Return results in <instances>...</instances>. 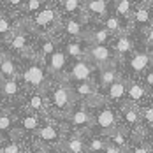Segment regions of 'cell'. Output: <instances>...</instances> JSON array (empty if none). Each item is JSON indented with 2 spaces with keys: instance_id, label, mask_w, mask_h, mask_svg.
Segmentation results:
<instances>
[{
  "instance_id": "obj_1",
  "label": "cell",
  "mask_w": 153,
  "mask_h": 153,
  "mask_svg": "<svg viewBox=\"0 0 153 153\" xmlns=\"http://www.w3.org/2000/svg\"><path fill=\"white\" fill-rule=\"evenodd\" d=\"M44 93L48 99V116H51L58 122H62L69 114L72 106L76 104L71 85L67 81H56L53 85L49 83V86L44 90Z\"/></svg>"
},
{
  "instance_id": "obj_2",
  "label": "cell",
  "mask_w": 153,
  "mask_h": 153,
  "mask_svg": "<svg viewBox=\"0 0 153 153\" xmlns=\"http://www.w3.org/2000/svg\"><path fill=\"white\" fill-rule=\"evenodd\" d=\"M30 58V63L23 69V72H19V81L25 88L28 90H37V92H44L49 86V74H48L44 62L37 58L33 53L27 55Z\"/></svg>"
},
{
  "instance_id": "obj_3",
  "label": "cell",
  "mask_w": 153,
  "mask_h": 153,
  "mask_svg": "<svg viewBox=\"0 0 153 153\" xmlns=\"http://www.w3.org/2000/svg\"><path fill=\"white\" fill-rule=\"evenodd\" d=\"M92 111V134H99V136H109L113 130H116L118 125V113L109 106V104H100V106L90 107Z\"/></svg>"
},
{
  "instance_id": "obj_4",
  "label": "cell",
  "mask_w": 153,
  "mask_h": 153,
  "mask_svg": "<svg viewBox=\"0 0 153 153\" xmlns=\"http://www.w3.org/2000/svg\"><path fill=\"white\" fill-rule=\"evenodd\" d=\"M92 111L90 107L83 102H76L69 114L62 120V125L65 132H76V134H86L92 128Z\"/></svg>"
},
{
  "instance_id": "obj_5",
  "label": "cell",
  "mask_w": 153,
  "mask_h": 153,
  "mask_svg": "<svg viewBox=\"0 0 153 153\" xmlns=\"http://www.w3.org/2000/svg\"><path fill=\"white\" fill-rule=\"evenodd\" d=\"M65 136V128L62 122L48 116L42 122V125L39 127V130L33 134L32 137V144H41V146H48V148H55L60 146L62 139Z\"/></svg>"
},
{
  "instance_id": "obj_6",
  "label": "cell",
  "mask_w": 153,
  "mask_h": 153,
  "mask_svg": "<svg viewBox=\"0 0 153 153\" xmlns=\"http://www.w3.org/2000/svg\"><path fill=\"white\" fill-rule=\"evenodd\" d=\"M14 118H16V128L13 136L27 139V141L32 143L33 134L39 130V127L42 125V122L48 116H39V114H33V113H28V111L21 109V113H14Z\"/></svg>"
},
{
  "instance_id": "obj_7",
  "label": "cell",
  "mask_w": 153,
  "mask_h": 153,
  "mask_svg": "<svg viewBox=\"0 0 153 153\" xmlns=\"http://www.w3.org/2000/svg\"><path fill=\"white\" fill-rule=\"evenodd\" d=\"M21 109L28 111L39 116H48V99L44 92H37V90H28L23 95V102Z\"/></svg>"
},
{
  "instance_id": "obj_8",
  "label": "cell",
  "mask_w": 153,
  "mask_h": 153,
  "mask_svg": "<svg viewBox=\"0 0 153 153\" xmlns=\"http://www.w3.org/2000/svg\"><path fill=\"white\" fill-rule=\"evenodd\" d=\"M85 60H88L92 65L95 63L100 69L102 67H109V65H113V51L106 44H90L86 48Z\"/></svg>"
},
{
  "instance_id": "obj_9",
  "label": "cell",
  "mask_w": 153,
  "mask_h": 153,
  "mask_svg": "<svg viewBox=\"0 0 153 153\" xmlns=\"http://www.w3.org/2000/svg\"><path fill=\"white\" fill-rule=\"evenodd\" d=\"M93 71H95V65H92L88 60H77L72 67H71V71H69V74L65 76L63 81H67V83H81V81H92V74Z\"/></svg>"
},
{
  "instance_id": "obj_10",
  "label": "cell",
  "mask_w": 153,
  "mask_h": 153,
  "mask_svg": "<svg viewBox=\"0 0 153 153\" xmlns=\"http://www.w3.org/2000/svg\"><path fill=\"white\" fill-rule=\"evenodd\" d=\"M118 120H122L125 123V130H134V128H137L141 127V113H139V109L134 104H122L120 106V116H118Z\"/></svg>"
},
{
  "instance_id": "obj_11",
  "label": "cell",
  "mask_w": 153,
  "mask_h": 153,
  "mask_svg": "<svg viewBox=\"0 0 153 153\" xmlns=\"http://www.w3.org/2000/svg\"><path fill=\"white\" fill-rule=\"evenodd\" d=\"M23 90H25V86L21 85L19 77L0 81V99H4V100H18L23 95Z\"/></svg>"
},
{
  "instance_id": "obj_12",
  "label": "cell",
  "mask_w": 153,
  "mask_h": 153,
  "mask_svg": "<svg viewBox=\"0 0 153 153\" xmlns=\"http://www.w3.org/2000/svg\"><path fill=\"white\" fill-rule=\"evenodd\" d=\"M60 146L67 153H86V143H85V136L83 134L65 132Z\"/></svg>"
},
{
  "instance_id": "obj_13",
  "label": "cell",
  "mask_w": 153,
  "mask_h": 153,
  "mask_svg": "<svg viewBox=\"0 0 153 153\" xmlns=\"http://www.w3.org/2000/svg\"><path fill=\"white\" fill-rule=\"evenodd\" d=\"M44 63H46L48 74L53 77H58L63 72L65 65H67V55L62 49H56L51 56H48L46 60H44Z\"/></svg>"
},
{
  "instance_id": "obj_14",
  "label": "cell",
  "mask_w": 153,
  "mask_h": 153,
  "mask_svg": "<svg viewBox=\"0 0 153 153\" xmlns=\"http://www.w3.org/2000/svg\"><path fill=\"white\" fill-rule=\"evenodd\" d=\"M127 97V81H123L122 77L118 81H114L111 86L106 88V95H102L104 104L107 102H122Z\"/></svg>"
},
{
  "instance_id": "obj_15",
  "label": "cell",
  "mask_w": 153,
  "mask_h": 153,
  "mask_svg": "<svg viewBox=\"0 0 153 153\" xmlns=\"http://www.w3.org/2000/svg\"><path fill=\"white\" fill-rule=\"evenodd\" d=\"M16 128V118L13 111L7 109H0V137L9 139L13 137Z\"/></svg>"
},
{
  "instance_id": "obj_16",
  "label": "cell",
  "mask_w": 153,
  "mask_h": 153,
  "mask_svg": "<svg viewBox=\"0 0 153 153\" xmlns=\"http://www.w3.org/2000/svg\"><path fill=\"white\" fill-rule=\"evenodd\" d=\"M30 141H27V139H21V137H13L5 139L4 141V144H2V152L0 153H27L28 152V148H30Z\"/></svg>"
},
{
  "instance_id": "obj_17",
  "label": "cell",
  "mask_w": 153,
  "mask_h": 153,
  "mask_svg": "<svg viewBox=\"0 0 153 153\" xmlns=\"http://www.w3.org/2000/svg\"><path fill=\"white\" fill-rule=\"evenodd\" d=\"M13 77H19L16 62L7 55H0V81L13 79Z\"/></svg>"
},
{
  "instance_id": "obj_18",
  "label": "cell",
  "mask_w": 153,
  "mask_h": 153,
  "mask_svg": "<svg viewBox=\"0 0 153 153\" xmlns=\"http://www.w3.org/2000/svg\"><path fill=\"white\" fill-rule=\"evenodd\" d=\"M56 19H58L56 11H55V9H51V7H46V9H42L39 14L35 16V19H33V25H35L37 28L48 30V28H51V27L56 23Z\"/></svg>"
},
{
  "instance_id": "obj_19",
  "label": "cell",
  "mask_w": 153,
  "mask_h": 153,
  "mask_svg": "<svg viewBox=\"0 0 153 153\" xmlns=\"http://www.w3.org/2000/svg\"><path fill=\"white\" fill-rule=\"evenodd\" d=\"M107 143L109 144H113L114 148H118V150H122V152H127V148H128V136H127V130L123 128V127H118L116 130H113L109 136H106Z\"/></svg>"
},
{
  "instance_id": "obj_20",
  "label": "cell",
  "mask_w": 153,
  "mask_h": 153,
  "mask_svg": "<svg viewBox=\"0 0 153 153\" xmlns=\"http://www.w3.org/2000/svg\"><path fill=\"white\" fill-rule=\"evenodd\" d=\"M85 143H86V153H104L107 146V139L104 136L92 134V132H88V136L85 137Z\"/></svg>"
},
{
  "instance_id": "obj_21",
  "label": "cell",
  "mask_w": 153,
  "mask_h": 153,
  "mask_svg": "<svg viewBox=\"0 0 153 153\" xmlns=\"http://www.w3.org/2000/svg\"><path fill=\"white\" fill-rule=\"evenodd\" d=\"M118 79H120V74H118V71H116L114 65L102 67L100 72H99V86H100L102 90H106L107 86H111V85H113L114 81H118Z\"/></svg>"
},
{
  "instance_id": "obj_22",
  "label": "cell",
  "mask_w": 153,
  "mask_h": 153,
  "mask_svg": "<svg viewBox=\"0 0 153 153\" xmlns=\"http://www.w3.org/2000/svg\"><path fill=\"white\" fill-rule=\"evenodd\" d=\"M9 46H11V49H14L18 53L27 55V51H28V35L23 30H16L13 33V37L9 39Z\"/></svg>"
},
{
  "instance_id": "obj_23",
  "label": "cell",
  "mask_w": 153,
  "mask_h": 153,
  "mask_svg": "<svg viewBox=\"0 0 153 153\" xmlns=\"http://www.w3.org/2000/svg\"><path fill=\"white\" fill-rule=\"evenodd\" d=\"M150 62H152V56H150L148 53H136V55L130 58L128 65H130L132 72L139 74V72H143V71L150 65Z\"/></svg>"
},
{
  "instance_id": "obj_24",
  "label": "cell",
  "mask_w": 153,
  "mask_h": 153,
  "mask_svg": "<svg viewBox=\"0 0 153 153\" xmlns=\"http://www.w3.org/2000/svg\"><path fill=\"white\" fill-rule=\"evenodd\" d=\"M146 90L143 85L139 83H128L127 85V99H128V104H137L144 99Z\"/></svg>"
},
{
  "instance_id": "obj_25",
  "label": "cell",
  "mask_w": 153,
  "mask_h": 153,
  "mask_svg": "<svg viewBox=\"0 0 153 153\" xmlns=\"http://www.w3.org/2000/svg\"><path fill=\"white\" fill-rule=\"evenodd\" d=\"M67 56L71 58H76V60H85V53H86V48L81 46V42H69L65 46V51H63Z\"/></svg>"
},
{
  "instance_id": "obj_26",
  "label": "cell",
  "mask_w": 153,
  "mask_h": 153,
  "mask_svg": "<svg viewBox=\"0 0 153 153\" xmlns=\"http://www.w3.org/2000/svg\"><path fill=\"white\" fill-rule=\"evenodd\" d=\"M55 51H56L55 41H53V39H44V41L41 42V46H39V56H37V58H41V60L44 62L48 56H51Z\"/></svg>"
},
{
  "instance_id": "obj_27",
  "label": "cell",
  "mask_w": 153,
  "mask_h": 153,
  "mask_svg": "<svg viewBox=\"0 0 153 153\" xmlns=\"http://www.w3.org/2000/svg\"><path fill=\"white\" fill-rule=\"evenodd\" d=\"M65 33L71 37H81L83 35V25L77 19H69L65 23Z\"/></svg>"
},
{
  "instance_id": "obj_28",
  "label": "cell",
  "mask_w": 153,
  "mask_h": 153,
  "mask_svg": "<svg viewBox=\"0 0 153 153\" xmlns=\"http://www.w3.org/2000/svg\"><path fill=\"white\" fill-rule=\"evenodd\" d=\"M125 153H153V150L152 146L148 143H144V141H134V143L128 144Z\"/></svg>"
},
{
  "instance_id": "obj_29",
  "label": "cell",
  "mask_w": 153,
  "mask_h": 153,
  "mask_svg": "<svg viewBox=\"0 0 153 153\" xmlns=\"http://www.w3.org/2000/svg\"><path fill=\"white\" fill-rule=\"evenodd\" d=\"M109 35H111V33H109V32H107L106 28L95 30V32L92 33V35L88 37V42H90V44H106L107 39H109Z\"/></svg>"
},
{
  "instance_id": "obj_30",
  "label": "cell",
  "mask_w": 153,
  "mask_h": 153,
  "mask_svg": "<svg viewBox=\"0 0 153 153\" xmlns=\"http://www.w3.org/2000/svg\"><path fill=\"white\" fill-rule=\"evenodd\" d=\"M130 49H132V41H130L127 35H120L118 41H116V44H114V51L120 53V55H125V53H128Z\"/></svg>"
},
{
  "instance_id": "obj_31",
  "label": "cell",
  "mask_w": 153,
  "mask_h": 153,
  "mask_svg": "<svg viewBox=\"0 0 153 153\" xmlns=\"http://www.w3.org/2000/svg\"><path fill=\"white\" fill-rule=\"evenodd\" d=\"M86 9L90 13H93V14H104L107 9V4H106V0H88Z\"/></svg>"
},
{
  "instance_id": "obj_32",
  "label": "cell",
  "mask_w": 153,
  "mask_h": 153,
  "mask_svg": "<svg viewBox=\"0 0 153 153\" xmlns=\"http://www.w3.org/2000/svg\"><path fill=\"white\" fill-rule=\"evenodd\" d=\"M134 19H136V23H139V25L148 23L150 21V11L146 7H139L137 11H136V14H134Z\"/></svg>"
},
{
  "instance_id": "obj_33",
  "label": "cell",
  "mask_w": 153,
  "mask_h": 153,
  "mask_svg": "<svg viewBox=\"0 0 153 153\" xmlns=\"http://www.w3.org/2000/svg\"><path fill=\"white\" fill-rule=\"evenodd\" d=\"M141 120L146 123V125L153 127V106H148V107L143 109V113H141Z\"/></svg>"
},
{
  "instance_id": "obj_34",
  "label": "cell",
  "mask_w": 153,
  "mask_h": 153,
  "mask_svg": "<svg viewBox=\"0 0 153 153\" xmlns=\"http://www.w3.org/2000/svg\"><path fill=\"white\" fill-rule=\"evenodd\" d=\"M106 30L111 33V32H120V21L114 18V16H111V18H107L106 19Z\"/></svg>"
},
{
  "instance_id": "obj_35",
  "label": "cell",
  "mask_w": 153,
  "mask_h": 153,
  "mask_svg": "<svg viewBox=\"0 0 153 153\" xmlns=\"http://www.w3.org/2000/svg\"><path fill=\"white\" fill-rule=\"evenodd\" d=\"M116 11H118V14L127 16L130 13V2H128V0H120L118 5H116Z\"/></svg>"
},
{
  "instance_id": "obj_36",
  "label": "cell",
  "mask_w": 153,
  "mask_h": 153,
  "mask_svg": "<svg viewBox=\"0 0 153 153\" xmlns=\"http://www.w3.org/2000/svg\"><path fill=\"white\" fill-rule=\"evenodd\" d=\"M11 28H13V25H11V19L9 18H5V16H2L0 18V35L4 33H9L11 32Z\"/></svg>"
},
{
  "instance_id": "obj_37",
  "label": "cell",
  "mask_w": 153,
  "mask_h": 153,
  "mask_svg": "<svg viewBox=\"0 0 153 153\" xmlns=\"http://www.w3.org/2000/svg\"><path fill=\"white\" fill-rule=\"evenodd\" d=\"M63 9L67 13H76L79 9V0H63Z\"/></svg>"
},
{
  "instance_id": "obj_38",
  "label": "cell",
  "mask_w": 153,
  "mask_h": 153,
  "mask_svg": "<svg viewBox=\"0 0 153 153\" xmlns=\"http://www.w3.org/2000/svg\"><path fill=\"white\" fill-rule=\"evenodd\" d=\"M27 153H53V150L48 146H41V144H30Z\"/></svg>"
},
{
  "instance_id": "obj_39",
  "label": "cell",
  "mask_w": 153,
  "mask_h": 153,
  "mask_svg": "<svg viewBox=\"0 0 153 153\" xmlns=\"http://www.w3.org/2000/svg\"><path fill=\"white\" fill-rule=\"evenodd\" d=\"M41 2L42 0H28V11H37L41 7Z\"/></svg>"
},
{
  "instance_id": "obj_40",
  "label": "cell",
  "mask_w": 153,
  "mask_h": 153,
  "mask_svg": "<svg viewBox=\"0 0 153 153\" xmlns=\"http://www.w3.org/2000/svg\"><path fill=\"white\" fill-rule=\"evenodd\" d=\"M104 153H125V152L118 150V148H114L113 144H109V143H107V146H106V150H104Z\"/></svg>"
},
{
  "instance_id": "obj_41",
  "label": "cell",
  "mask_w": 153,
  "mask_h": 153,
  "mask_svg": "<svg viewBox=\"0 0 153 153\" xmlns=\"http://www.w3.org/2000/svg\"><path fill=\"white\" fill-rule=\"evenodd\" d=\"M146 85H148V86H153V71L146 74Z\"/></svg>"
},
{
  "instance_id": "obj_42",
  "label": "cell",
  "mask_w": 153,
  "mask_h": 153,
  "mask_svg": "<svg viewBox=\"0 0 153 153\" xmlns=\"http://www.w3.org/2000/svg\"><path fill=\"white\" fill-rule=\"evenodd\" d=\"M146 41H148V46H153V28L150 30V33H148V39H146Z\"/></svg>"
},
{
  "instance_id": "obj_43",
  "label": "cell",
  "mask_w": 153,
  "mask_h": 153,
  "mask_svg": "<svg viewBox=\"0 0 153 153\" xmlns=\"http://www.w3.org/2000/svg\"><path fill=\"white\" fill-rule=\"evenodd\" d=\"M51 150H53V153H67L62 146H55V148H51Z\"/></svg>"
},
{
  "instance_id": "obj_44",
  "label": "cell",
  "mask_w": 153,
  "mask_h": 153,
  "mask_svg": "<svg viewBox=\"0 0 153 153\" xmlns=\"http://www.w3.org/2000/svg\"><path fill=\"white\" fill-rule=\"evenodd\" d=\"M9 4H13V5H19L21 4V0H7Z\"/></svg>"
},
{
  "instance_id": "obj_45",
  "label": "cell",
  "mask_w": 153,
  "mask_h": 153,
  "mask_svg": "<svg viewBox=\"0 0 153 153\" xmlns=\"http://www.w3.org/2000/svg\"><path fill=\"white\" fill-rule=\"evenodd\" d=\"M4 141H5V139H4V137H0V152H2V144H4Z\"/></svg>"
},
{
  "instance_id": "obj_46",
  "label": "cell",
  "mask_w": 153,
  "mask_h": 153,
  "mask_svg": "<svg viewBox=\"0 0 153 153\" xmlns=\"http://www.w3.org/2000/svg\"><path fill=\"white\" fill-rule=\"evenodd\" d=\"M152 150H153V143H152Z\"/></svg>"
}]
</instances>
